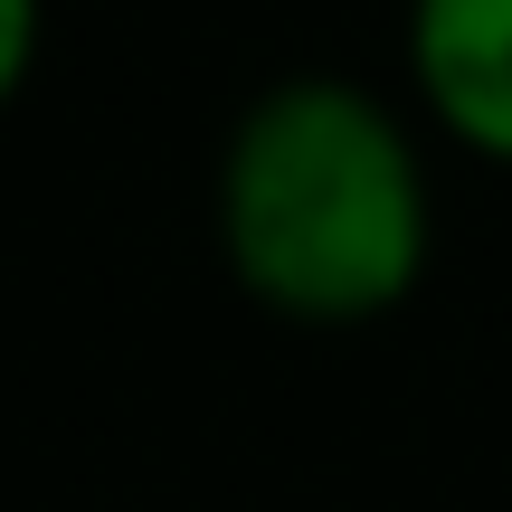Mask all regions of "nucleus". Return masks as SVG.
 <instances>
[{
  "instance_id": "f257e3e1",
  "label": "nucleus",
  "mask_w": 512,
  "mask_h": 512,
  "mask_svg": "<svg viewBox=\"0 0 512 512\" xmlns=\"http://www.w3.org/2000/svg\"><path fill=\"white\" fill-rule=\"evenodd\" d=\"M228 275L285 323H370L437 256V190L408 114L361 76H275L238 105L209 171Z\"/></svg>"
},
{
  "instance_id": "f03ea898",
  "label": "nucleus",
  "mask_w": 512,
  "mask_h": 512,
  "mask_svg": "<svg viewBox=\"0 0 512 512\" xmlns=\"http://www.w3.org/2000/svg\"><path fill=\"white\" fill-rule=\"evenodd\" d=\"M408 86L456 143L512 162V0H408Z\"/></svg>"
},
{
  "instance_id": "7ed1b4c3",
  "label": "nucleus",
  "mask_w": 512,
  "mask_h": 512,
  "mask_svg": "<svg viewBox=\"0 0 512 512\" xmlns=\"http://www.w3.org/2000/svg\"><path fill=\"white\" fill-rule=\"evenodd\" d=\"M38 38H48V0H0V114H10V95L29 86Z\"/></svg>"
}]
</instances>
